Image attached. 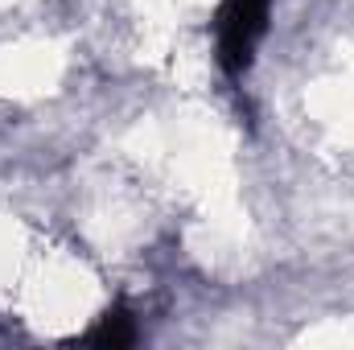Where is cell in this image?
Listing matches in <instances>:
<instances>
[{"label":"cell","instance_id":"obj_1","mask_svg":"<svg viewBox=\"0 0 354 350\" xmlns=\"http://www.w3.org/2000/svg\"><path fill=\"white\" fill-rule=\"evenodd\" d=\"M268 4L272 0H227L218 12V54L227 71H243L252 62L256 42L268 29Z\"/></svg>","mask_w":354,"mask_h":350},{"label":"cell","instance_id":"obj_2","mask_svg":"<svg viewBox=\"0 0 354 350\" xmlns=\"http://www.w3.org/2000/svg\"><path fill=\"white\" fill-rule=\"evenodd\" d=\"M128 338H132V330L124 326V317H107V322L99 326V334H95V342H111V347H115V342H128Z\"/></svg>","mask_w":354,"mask_h":350}]
</instances>
